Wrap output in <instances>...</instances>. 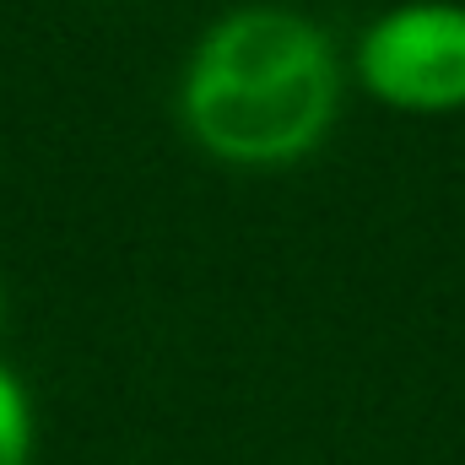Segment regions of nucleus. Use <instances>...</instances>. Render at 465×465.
<instances>
[{
  "label": "nucleus",
  "mask_w": 465,
  "mask_h": 465,
  "mask_svg": "<svg viewBox=\"0 0 465 465\" xmlns=\"http://www.w3.org/2000/svg\"><path fill=\"white\" fill-rule=\"evenodd\" d=\"M341 104V65L320 22L292 5L249 0L223 11L179 87L190 135L238 168H282L309 157Z\"/></svg>",
  "instance_id": "obj_1"
},
{
  "label": "nucleus",
  "mask_w": 465,
  "mask_h": 465,
  "mask_svg": "<svg viewBox=\"0 0 465 465\" xmlns=\"http://www.w3.org/2000/svg\"><path fill=\"white\" fill-rule=\"evenodd\" d=\"M357 71L390 109H465V0H401L379 11L357 38Z\"/></svg>",
  "instance_id": "obj_2"
},
{
  "label": "nucleus",
  "mask_w": 465,
  "mask_h": 465,
  "mask_svg": "<svg viewBox=\"0 0 465 465\" xmlns=\"http://www.w3.org/2000/svg\"><path fill=\"white\" fill-rule=\"evenodd\" d=\"M33 455V411L27 390L0 368V465H27Z\"/></svg>",
  "instance_id": "obj_3"
},
{
  "label": "nucleus",
  "mask_w": 465,
  "mask_h": 465,
  "mask_svg": "<svg viewBox=\"0 0 465 465\" xmlns=\"http://www.w3.org/2000/svg\"><path fill=\"white\" fill-rule=\"evenodd\" d=\"M0 314H5V287H0Z\"/></svg>",
  "instance_id": "obj_4"
}]
</instances>
